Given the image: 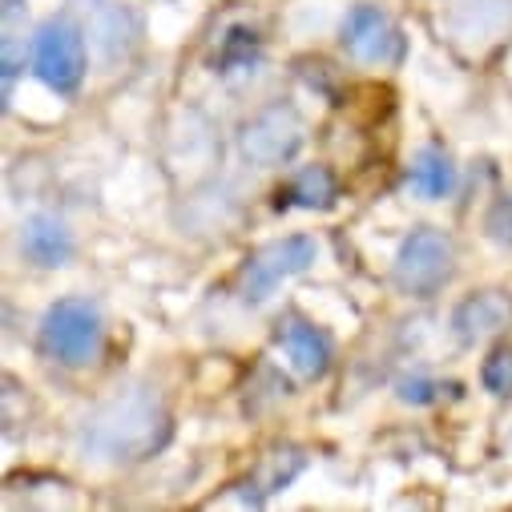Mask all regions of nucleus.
<instances>
[{"label":"nucleus","mask_w":512,"mask_h":512,"mask_svg":"<svg viewBox=\"0 0 512 512\" xmlns=\"http://www.w3.org/2000/svg\"><path fill=\"white\" fill-rule=\"evenodd\" d=\"M170 436V416L158 396L134 388L117 392L85 424V452L97 460H142Z\"/></svg>","instance_id":"nucleus-1"},{"label":"nucleus","mask_w":512,"mask_h":512,"mask_svg":"<svg viewBox=\"0 0 512 512\" xmlns=\"http://www.w3.org/2000/svg\"><path fill=\"white\" fill-rule=\"evenodd\" d=\"M101 339V311L89 299H61L41 319V343L65 367H89L101 355Z\"/></svg>","instance_id":"nucleus-2"},{"label":"nucleus","mask_w":512,"mask_h":512,"mask_svg":"<svg viewBox=\"0 0 512 512\" xmlns=\"http://www.w3.org/2000/svg\"><path fill=\"white\" fill-rule=\"evenodd\" d=\"M456 271V246L444 230H432V226H420L404 238L400 254H396V287L412 299H428L436 295Z\"/></svg>","instance_id":"nucleus-3"},{"label":"nucleus","mask_w":512,"mask_h":512,"mask_svg":"<svg viewBox=\"0 0 512 512\" xmlns=\"http://www.w3.org/2000/svg\"><path fill=\"white\" fill-rule=\"evenodd\" d=\"M311 263H315V238H307V234L267 242L246 259V267L238 275V291L246 303H263L275 295L279 283H287L291 275H303Z\"/></svg>","instance_id":"nucleus-4"},{"label":"nucleus","mask_w":512,"mask_h":512,"mask_svg":"<svg viewBox=\"0 0 512 512\" xmlns=\"http://www.w3.org/2000/svg\"><path fill=\"white\" fill-rule=\"evenodd\" d=\"M303 146V117L291 105H267L259 109L238 134V150L254 166H283Z\"/></svg>","instance_id":"nucleus-5"},{"label":"nucleus","mask_w":512,"mask_h":512,"mask_svg":"<svg viewBox=\"0 0 512 512\" xmlns=\"http://www.w3.org/2000/svg\"><path fill=\"white\" fill-rule=\"evenodd\" d=\"M33 69L37 77L57 89V93H73L85 77V37L69 17L45 21L37 41H33Z\"/></svg>","instance_id":"nucleus-6"},{"label":"nucleus","mask_w":512,"mask_h":512,"mask_svg":"<svg viewBox=\"0 0 512 512\" xmlns=\"http://www.w3.org/2000/svg\"><path fill=\"white\" fill-rule=\"evenodd\" d=\"M343 49L363 65H388L400 57V33L379 5H355L343 21Z\"/></svg>","instance_id":"nucleus-7"},{"label":"nucleus","mask_w":512,"mask_h":512,"mask_svg":"<svg viewBox=\"0 0 512 512\" xmlns=\"http://www.w3.org/2000/svg\"><path fill=\"white\" fill-rule=\"evenodd\" d=\"M508 323H512V299L504 291H480V295L464 299L452 315V327L464 343H480L488 335H500V331H508Z\"/></svg>","instance_id":"nucleus-8"},{"label":"nucleus","mask_w":512,"mask_h":512,"mask_svg":"<svg viewBox=\"0 0 512 512\" xmlns=\"http://www.w3.org/2000/svg\"><path fill=\"white\" fill-rule=\"evenodd\" d=\"M21 250L37 267H65L73 259V234L57 214H33L21 226Z\"/></svg>","instance_id":"nucleus-9"},{"label":"nucleus","mask_w":512,"mask_h":512,"mask_svg":"<svg viewBox=\"0 0 512 512\" xmlns=\"http://www.w3.org/2000/svg\"><path fill=\"white\" fill-rule=\"evenodd\" d=\"M279 343H283L287 359L295 363V371L307 375V379H319V375L327 371V363H331V343H327V335H323L319 327H311V323H299V319L283 323Z\"/></svg>","instance_id":"nucleus-10"},{"label":"nucleus","mask_w":512,"mask_h":512,"mask_svg":"<svg viewBox=\"0 0 512 512\" xmlns=\"http://www.w3.org/2000/svg\"><path fill=\"white\" fill-rule=\"evenodd\" d=\"M408 186H412V194H420V198H428V202L448 198L452 186H456V166H452V158H448L444 150H436V146L420 150L416 162H412V170H408Z\"/></svg>","instance_id":"nucleus-11"},{"label":"nucleus","mask_w":512,"mask_h":512,"mask_svg":"<svg viewBox=\"0 0 512 512\" xmlns=\"http://www.w3.org/2000/svg\"><path fill=\"white\" fill-rule=\"evenodd\" d=\"M291 202L295 206H307V210H323V206H331L335 202V194H339V182H335V174L327 170V166H307V170H299L295 178H291Z\"/></svg>","instance_id":"nucleus-12"},{"label":"nucleus","mask_w":512,"mask_h":512,"mask_svg":"<svg viewBox=\"0 0 512 512\" xmlns=\"http://www.w3.org/2000/svg\"><path fill=\"white\" fill-rule=\"evenodd\" d=\"M480 379H484V388H488L492 396H512V343H508V347H496V351L484 359Z\"/></svg>","instance_id":"nucleus-13"},{"label":"nucleus","mask_w":512,"mask_h":512,"mask_svg":"<svg viewBox=\"0 0 512 512\" xmlns=\"http://www.w3.org/2000/svg\"><path fill=\"white\" fill-rule=\"evenodd\" d=\"M436 392H440V388H436L432 379H420V375H416V379H400V400H404V404H432Z\"/></svg>","instance_id":"nucleus-14"},{"label":"nucleus","mask_w":512,"mask_h":512,"mask_svg":"<svg viewBox=\"0 0 512 512\" xmlns=\"http://www.w3.org/2000/svg\"><path fill=\"white\" fill-rule=\"evenodd\" d=\"M488 234H492L496 242H512V206H508V202H500V206L488 214Z\"/></svg>","instance_id":"nucleus-15"}]
</instances>
